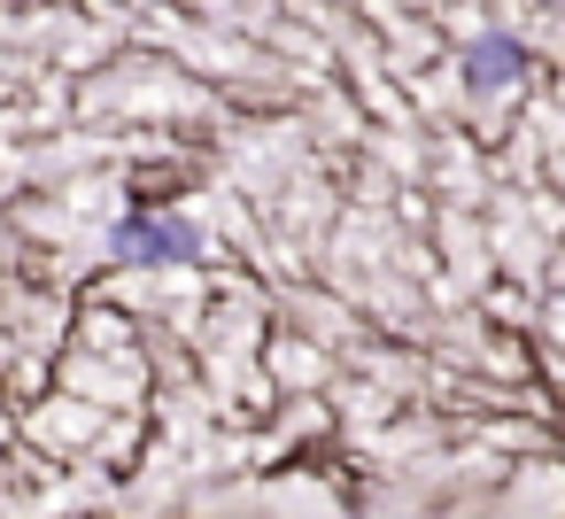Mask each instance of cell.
<instances>
[{
  "instance_id": "obj_1",
  "label": "cell",
  "mask_w": 565,
  "mask_h": 519,
  "mask_svg": "<svg viewBox=\"0 0 565 519\" xmlns=\"http://www.w3.org/2000/svg\"><path fill=\"white\" fill-rule=\"evenodd\" d=\"M109 248H117L125 264H194V256H202V233H194L186 218H125V225L109 233Z\"/></svg>"
},
{
  "instance_id": "obj_2",
  "label": "cell",
  "mask_w": 565,
  "mask_h": 519,
  "mask_svg": "<svg viewBox=\"0 0 565 519\" xmlns=\"http://www.w3.org/2000/svg\"><path fill=\"white\" fill-rule=\"evenodd\" d=\"M519 71H526V55H519L511 40H472V47H465V86H472V94H495V86H511Z\"/></svg>"
}]
</instances>
